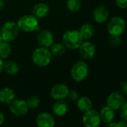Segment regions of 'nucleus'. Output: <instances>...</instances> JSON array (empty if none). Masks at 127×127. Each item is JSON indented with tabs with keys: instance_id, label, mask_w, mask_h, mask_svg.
I'll return each mask as SVG.
<instances>
[{
	"instance_id": "obj_27",
	"label": "nucleus",
	"mask_w": 127,
	"mask_h": 127,
	"mask_svg": "<svg viewBox=\"0 0 127 127\" xmlns=\"http://www.w3.org/2000/svg\"><path fill=\"white\" fill-rule=\"evenodd\" d=\"M120 116L122 120L127 122V102H125L122 107L120 108Z\"/></svg>"
},
{
	"instance_id": "obj_23",
	"label": "nucleus",
	"mask_w": 127,
	"mask_h": 127,
	"mask_svg": "<svg viewBox=\"0 0 127 127\" xmlns=\"http://www.w3.org/2000/svg\"><path fill=\"white\" fill-rule=\"evenodd\" d=\"M12 52L11 46L9 42L2 40L0 41V58L2 59L8 58Z\"/></svg>"
},
{
	"instance_id": "obj_24",
	"label": "nucleus",
	"mask_w": 127,
	"mask_h": 127,
	"mask_svg": "<svg viewBox=\"0 0 127 127\" xmlns=\"http://www.w3.org/2000/svg\"><path fill=\"white\" fill-rule=\"evenodd\" d=\"M66 7L69 11L72 13L78 12L82 8L81 0H67Z\"/></svg>"
},
{
	"instance_id": "obj_22",
	"label": "nucleus",
	"mask_w": 127,
	"mask_h": 127,
	"mask_svg": "<svg viewBox=\"0 0 127 127\" xmlns=\"http://www.w3.org/2000/svg\"><path fill=\"white\" fill-rule=\"evenodd\" d=\"M66 49L67 48L63 43H54L49 47V51L52 55L55 57H61L63 55H64Z\"/></svg>"
},
{
	"instance_id": "obj_33",
	"label": "nucleus",
	"mask_w": 127,
	"mask_h": 127,
	"mask_svg": "<svg viewBox=\"0 0 127 127\" xmlns=\"http://www.w3.org/2000/svg\"><path fill=\"white\" fill-rule=\"evenodd\" d=\"M5 121V115L4 114L0 111V126H1Z\"/></svg>"
},
{
	"instance_id": "obj_25",
	"label": "nucleus",
	"mask_w": 127,
	"mask_h": 127,
	"mask_svg": "<svg viewBox=\"0 0 127 127\" xmlns=\"http://www.w3.org/2000/svg\"><path fill=\"white\" fill-rule=\"evenodd\" d=\"M26 101V103H27L29 108H32V109L37 108L40 104V99L39 98V96H37L36 95L30 96Z\"/></svg>"
},
{
	"instance_id": "obj_14",
	"label": "nucleus",
	"mask_w": 127,
	"mask_h": 127,
	"mask_svg": "<svg viewBox=\"0 0 127 127\" xmlns=\"http://www.w3.org/2000/svg\"><path fill=\"white\" fill-rule=\"evenodd\" d=\"M36 126L37 127H54L55 120L52 114L48 112H41L36 117Z\"/></svg>"
},
{
	"instance_id": "obj_17",
	"label": "nucleus",
	"mask_w": 127,
	"mask_h": 127,
	"mask_svg": "<svg viewBox=\"0 0 127 127\" xmlns=\"http://www.w3.org/2000/svg\"><path fill=\"white\" fill-rule=\"evenodd\" d=\"M68 105L64 100H56L52 105V112L57 117H64L68 111Z\"/></svg>"
},
{
	"instance_id": "obj_13",
	"label": "nucleus",
	"mask_w": 127,
	"mask_h": 127,
	"mask_svg": "<svg viewBox=\"0 0 127 127\" xmlns=\"http://www.w3.org/2000/svg\"><path fill=\"white\" fill-rule=\"evenodd\" d=\"M110 17L108 9L102 5L96 6L93 11V18L95 23L98 24H103L106 23Z\"/></svg>"
},
{
	"instance_id": "obj_6",
	"label": "nucleus",
	"mask_w": 127,
	"mask_h": 127,
	"mask_svg": "<svg viewBox=\"0 0 127 127\" xmlns=\"http://www.w3.org/2000/svg\"><path fill=\"white\" fill-rule=\"evenodd\" d=\"M20 29L17 23L13 21H8L3 24L0 29V36L3 40L11 42L14 40L19 34Z\"/></svg>"
},
{
	"instance_id": "obj_32",
	"label": "nucleus",
	"mask_w": 127,
	"mask_h": 127,
	"mask_svg": "<svg viewBox=\"0 0 127 127\" xmlns=\"http://www.w3.org/2000/svg\"><path fill=\"white\" fill-rule=\"evenodd\" d=\"M118 123H119L120 127H127V122L123 120H122V119L118 121Z\"/></svg>"
},
{
	"instance_id": "obj_16",
	"label": "nucleus",
	"mask_w": 127,
	"mask_h": 127,
	"mask_svg": "<svg viewBox=\"0 0 127 127\" xmlns=\"http://www.w3.org/2000/svg\"><path fill=\"white\" fill-rule=\"evenodd\" d=\"M16 99L14 91L8 87L3 88L0 90V102L5 105H10Z\"/></svg>"
},
{
	"instance_id": "obj_28",
	"label": "nucleus",
	"mask_w": 127,
	"mask_h": 127,
	"mask_svg": "<svg viewBox=\"0 0 127 127\" xmlns=\"http://www.w3.org/2000/svg\"><path fill=\"white\" fill-rule=\"evenodd\" d=\"M79 97V92L76 91V90H70L68 95H67V98L71 100V101H76Z\"/></svg>"
},
{
	"instance_id": "obj_11",
	"label": "nucleus",
	"mask_w": 127,
	"mask_h": 127,
	"mask_svg": "<svg viewBox=\"0 0 127 127\" xmlns=\"http://www.w3.org/2000/svg\"><path fill=\"white\" fill-rule=\"evenodd\" d=\"M9 105L10 111L15 116H23L29 110L26 101L22 99H15Z\"/></svg>"
},
{
	"instance_id": "obj_7",
	"label": "nucleus",
	"mask_w": 127,
	"mask_h": 127,
	"mask_svg": "<svg viewBox=\"0 0 127 127\" xmlns=\"http://www.w3.org/2000/svg\"><path fill=\"white\" fill-rule=\"evenodd\" d=\"M99 113L96 109L91 108L84 112L82 117V123L85 127H99L101 124Z\"/></svg>"
},
{
	"instance_id": "obj_21",
	"label": "nucleus",
	"mask_w": 127,
	"mask_h": 127,
	"mask_svg": "<svg viewBox=\"0 0 127 127\" xmlns=\"http://www.w3.org/2000/svg\"><path fill=\"white\" fill-rule=\"evenodd\" d=\"M3 70L8 75L15 76L20 71V67L17 62L13 60H9L4 62V68Z\"/></svg>"
},
{
	"instance_id": "obj_2",
	"label": "nucleus",
	"mask_w": 127,
	"mask_h": 127,
	"mask_svg": "<svg viewBox=\"0 0 127 127\" xmlns=\"http://www.w3.org/2000/svg\"><path fill=\"white\" fill-rule=\"evenodd\" d=\"M84 39L79 30L71 29L67 31L62 37V43L69 49H78L83 43Z\"/></svg>"
},
{
	"instance_id": "obj_10",
	"label": "nucleus",
	"mask_w": 127,
	"mask_h": 127,
	"mask_svg": "<svg viewBox=\"0 0 127 127\" xmlns=\"http://www.w3.org/2000/svg\"><path fill=\"white\" fill-rule=\"evenodd\" d=\"M37 41L40 46L49 49L55 43V36L49 30H40L37 34Z\"/></svg>"
},
{
	"instance_id": "obj_36",
	"label": "nucleus",
	"mask_w": 127,
	"mask_h": 127,
	"mask_svg": "<svg viewBox=\"0 0 127 127\" xmlns=\"http://www.w3.org/2000/svg\"><path fill=\"white\" fill-rule=\"evenodd\" d=\"M2 40V37H1V36H0V41H1Z\"/></svg>"
},
{
	"instance_id": "obj_15",
	"label": "nucleus",
	"mask_w": 127,
	"mask_h": 127,
	"mask_svg": "<svg viewBox=\"0 0 127 127\" xmlns=\"http://www.w3.org/2000/svg\"><path fill=\"white\" fill-rule=\"evenodd\" d=\"M50 11L49 6L44 2H39L34 5L32 9V14L37 20L46 17Z\"/></svg>"
},
{
	"instance_id": "obj_1",
	"label": "nucleus",
	"mask_w": 127,
	"mask_h": 127,
	"mask_svg": "<svg viewBox=\"0 0 127 127\" xmlns=\"http://www.w3.org/2000/svg\"><path fill=\"white\" fill-rule=\"evenodd\" d=\"M52 57V55L48 48L40 46L34 50L32 55V60L37 67H45L50 64Z\"/></svg>"
},
{
	"instance_id": "obj_4",
	"label": "nucleus",
	"mask_w": 127,
	"mask_h": 127,
	"mask_svg": "<svg viewBox=\"0 0 127 127\" xmlns=\"http://www.w3.org/2000/svg\"><path fill=\"white\" fill-rule=\"evenodd\" d=\"M126 28L125 20L120 16L112 17L108 22L107 32L110 36H120L121 37Z\"/></svg>"
},
{
	"instance_id": "obj_18",
	"label": "nucleus",
	"mask_w": 127,
	"mask_h": 127,
	"mask_svg": "<svg viewBox=\"0 0 127 127\" xmlns=\"http://www.w3.org/2000/svg\"><path fill=\"white\" fill-rule=\"evenodd\" d=\"M101 121L104 123H109L114 121L115 117V111L108 107V105L103 106L101 110L99 111Z\"/></svg>"
},
{
	"instance_id": "obj_20",
	"label": "nucleus",
	"mask_w": 127,
	"mask_h": 127,
	"mask_svg": "<svg viewBox=\"0 0 127 127\" xmlns=\"http://www.w3.org/2000/svg\"><path fill=\"white\" fill-rule=\"evenodd\" d=\"M77 108L82 112L88 111V110L93 108V102L88 96H81L76 100Z\"/></svg>"
},
{
	"instance_id": "obj_30",
	"label": "nucleus",
	"mask_w": 127,
	"mask_h": 127,
	"mask_svg": "<svg viewBox=\"0 0 127 127\" xmlns=\"http://www.w3.org/2000/svg\"><path fill=\"white\" fill-rule=\"evenodd\" d=\"M120 91L123 95H127V81H123L120 83Z\"/></svg>"
},
{
	"instance_id": "obj_8",
	"label": "nucleus",
	"mask_w": 127,
	"mask_h": 127,
	"mask_svg": "<svg viewBox=\"0 0 127 127\" xmlns=\"http://www.w3.org/2000/svg\"><path fill=\"white\" fill-rule=\"evenodd\" d=\"M126 102L124 95L120 91H113L108 96L106 99V105L112 108L114 111L120 110Z\"/></svg>"
},
{
	"instance_id": "obj_26",
	"label": "nucleus",
	"mask_w": 127,
	"mask_h": 127,
	"mask_svg": "<svg viewBox=\"0 0 127 127\" xmlns=\"http://www.w3.org/2000/svg\"><path fill=\"white\" fill-rule=\"evenodd\" d=\"M122 40L120 36H110L108 38V44L110 46L115 48L121 44Z\"/></svg>"
},
{
	"instance_id": "obj_31",
	"label": "nucleus",
	"mask_w": 127,
	"mask_h": 127,
	"mask_svg": "<svg viewBox=\"0 0 127 127\" xmlns=\"http://www.w3.org/2000/svg\"><path fill=\"white\" fill-rule=\"evenodd\" d=\"M105 127H120V126L118 122H114V121H112V122H111L109 123H107L106 126H105Z\"/></svg>"
},
{
	"instance_id": "obj_12",
	"label": "nucleus",
	"mask_w": 127,
	"mask_h": 127,
	"mask_svg": "<svg viewBox=\"0 0 127 127\" xmlns=\"http://www.w3.org/2000/svg\"><path fill=\"white\" fill-rule=\"evenodd\" d=\"M78 49L80 56L85 60L92 59L96 52L95 45L89 40H84Z\"/></svg>"
},
{
	"instance_id": "obj_35",
	"label": "nucleus",
	"mask_w": 127,
	"mask_h": 127,
	"mask_svg": "<svg viewBox=\"0 0 127 127\" xmlns=\"http://www.w3.org/2000/svg\"><path fill=\"white\" fill-rule=\"evenodd\" d=\"M5 3L3 0H0V11H2L4 8H5Z\"/></svg>"
},
{
	"instance_id": "obj_29",
	"label": "nucleus",
	"mask_w": 127,
	"mask_h": 127,
	"mask_svg": "<svg viewBox=\"0 0 127 127\" xmlns=\"http://www.w3.org/2000/svg\"><path fill=\"white\" fill-rule=\"evenodd\" d=\"M115 5L120 9L127 8V0H114Z\"/></svg>"
},
{
	"instance_id": "obj_34",
	"label": "nucleus",
	"mask_w": 127,
	"mask_h": 127,
	"mask_svg": "<svg viewBox=\"0 0 127 127\" xmlns=\"http://www.w3.org/2000/svg\"><path fill=\"white\" fill-rule=\"evenodd\" d=\"M4 61L3 59H2L0 58V74L2 73V72L3 71V68H4Z\"/></svg>"
},
{
	"instance_id": "obj_19",
	"label": "nucleus",
	"mask_w": 127,
	"mask_h": 127,
	"mask_svg": "<svg viewBox=\"0 0 127 127\" xmlns=\"http://www.w3.org/2000/svg\"><path fill=\"white\" fill-rule=\"evenodd\" d=\"M79 32L81 34L82 37H83L84 40H88L94 36L96 29L94 25H92L91 23H87L83 24L80 27Z\"/></svg>"
},
{
	"instance_id": "obj_3",
	"label": "nucleus",
	"mask_w": 127,
	"mask_h": 127,
	"mask_svg": "<svg viewBox=\"0 0 127 127\" xmlns=\"http://www.w3.org/2000/svg\"><path fill=\"white\" fill-rule=\"evenodd\" d=\"M20 31L23 32H39L40 26L38 20L32 14H26L21 17L17 22Z\"/></svg>"
},
{
	"instance_id": "obj_5",
	"label": "nucleus",
	"mask_w": 127,
	"mask_h": 127,
	"mask_svg": "<svg viewBox=\"0 0 127 127\" xmlns=\"http://www.w3.org/2000/svg\"><path fill=\"white\" fill-rule=\"evenodd\" d=\"M89 75V66L84 61L75 62L70 70V76L76 82L84 81Z\"/></svg>"
},
{
	"instance_id": "obj_9",
	"label": "nucleus",
	"mask_w": 127,
	"mask_h": 127,
	"mask_svg": "<svg viewBox=\"0 0 127 127\" xmlns=\"http://www.w3.org/2000/svg\"><path fill=\"white\" fill-rule=\"evenodd\" d=\"M69 88L64 83H58L52 86L50 91L51 97L56 100H64L67 98L69 93Z\"/></svg>"
}]
</instances>
